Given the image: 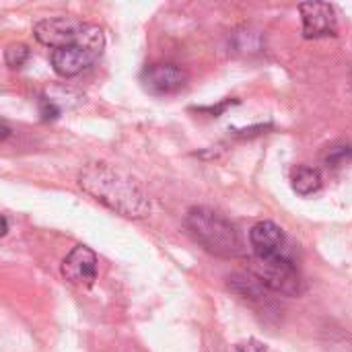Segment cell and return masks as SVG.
<instances>
[{
  "mask_svg": "<svg viewBox=\"0 0 352 352\" xmlns=\"http://www.w3.org/2000/svg\"><path fill=\"white\" fill-rule=\"evenodd\" d=\"M78 186L93 200L126 219H144L151 212V200L138 179L109 163L85 165L78 173Z\"/></svg>",
  "mask_w": 352,
  "mask_h": 352,
  "instance_id": "6da1fadb",
  "label": "cell"
},
{
  "mask_svg": "<svg viewBox=\"0 0 352 352\" xmlns=\"http://www.w3.org/2000/svg\"><path fill=\"white\" fill-rule=\"evenodd\" d=\"M186 227L194 241H198L208 254L227 260L243 256V243L237 229L221 212L206 206H194L186 214Z\"/></svg>",
  "mask_w": 352,
  "mask_h": 352,
  "instance_id": "7a4b0ae2",
  "label": "cell"
},
{
  "mask_svg": "<svg viewBox=\"0 0 352 352\" xmlns=\"http://www.w3.org/2000/svg\"><path fill=\"white\" fill-rule=\"evenodd\" d=\"M103 47H105V37H103L101 27L93 23H85L80 31V39L74 45L52 52L54 72L64 78L76 76L89 70L99 60V56L103 54Z\"/></svg>",
  "mask_w": 352,
  "mask_h": 352,
  "instance_id": "3957f363",
  "label": "cell"
},
{
  "mask_svg": "<svg viewBox=\"0 0 352 352\" xmlns=\"http://www.w3.org/2000/svg\"><path fill=\"white\" fill-rule=\"evenodd\" d=\"M250 272L264 285L266 291L276 293V295L297 297L305 289V283L297 264H293V260L287 258L285 254H276L268 258H254V266Z\"/></svg>",
  "mask_w": 352,
  "mask_h": 352,
  "instance_id": "277c9868",
  "label": "cell"
},
{
  "mask_svg": "<svg viewBox=\"0 0 352 352\" xmlns=\"http://www.w3.org/2000/svg\"><path fill=\"white\" fill-rule=\"evenodd\" d=\"M82 27H85V23L78 21L76 16L62 14V16H52V19H43V21L35 23L33 35L41 45L52 47L56 52V50L74 45L80 39Z\"/></svg>",
  "mask_w": 352,
  "mask_h": 352,
  "instance_id": "5b68a950",
  "label": "cell"
},
{
  "mask_svg": "<svg viewBox=\"0 0 352 352\" xmlns=\"http://www.w3.org/2000/svg\"><path fill=\"white\" fill-rule=\"evenodd\" d=\"M303 21V37L320 39L338 35V19L334 6L328 2H303L299 4Z\"/></svg>",
  "mask_w": 352,
  "mask_h": 352,
  "instance_id": "8992f818",
  "label": "cell"
},
{
  "mask_svg": "<svg viewBox=\"0 0 352 352\" xmlns=\"http://www.w3.org/2000/svg\"><path fill=\"white\" fill-rule=\"evenodd\" d=\"M188 72L177 64H151L142 70L140 82L153 95H171L188 85Z\"/></svg>",
  "mask_w": 352,
  "mask_h": 352,
  "instance_id": "52a82bcc",
  "label": "cell"
},
{
  "mask_svg": "<svg viewBox=\"0 0 352 352\" xmlns=\"http://www.w3.org/2000/svg\"><path fill=\"white\" fill-rule=\"evenodd\" d=\"M97 254L87 245H74L62 262V276L76 287H91L97 280Z\"/></svg>",
  "mask_w": 352,
  "mask_h": 352,
  "instance_id": "ba28073f",
  "label": "cell"
},
{
  "mask_svg": "<svg viewBox=\"0 0 352 352\" xmlns=\"http://www.w3.org/2000/svg\"><path fill=\"white\" fill-rule=\"evenodd\" d=\"M250 243L254 250V258H268L276 254H285V231L272 223V221H262L252 227L250 231Z\"/></svg>",
  "mask_w": 352,
  "mask_h": 352,
  "instance_id": "9c48e42d",
  "label": "cell"
},
{
  "mask_svg": "<svg viewBox=\"0 0 352 352\" xmlns=\"http://www.w3.org/2000/svg\"><path fill=\"white\" fill-rule=\"evenodd\" d=\"M291 184L299 196H311L322 188V173L309 165H299L291 175Z\"/></svg>",
  "mask_w": 352,
  "mask_h": 352,
  "instance_id": "30bf717a",
  "label": "cell"
},
{
  "mask_svg": "<svg viewBox=\"0 0 352 352\" xmlns=\"http://www.w3.org/2000/svg\"><path fill=\"white\" fill-rule=\"evenodd\" d=\"M27 60H29V47L25 43H12L4 50V62L12 70L23 68Z\"/></svg>",
  "mask_w": 352,
  "mask_h": 352,
  "instance_id": "8fae6325",
  "label": "cell"
},
{
  "mask_svg": "<svg viewBox=\"0 0 352 352\" xmlns=\"http://www.w3.org/2000/svg\"><path fill=\"white\" fill-rule=\"evenodd\" d=\"M351 159L352 146H338V148H332V153L328 155V163H332L334 167L344 165V161H351Z\"/></svg>",
  "mask_w": 352,
  "mask_h": 352,
  "instance_id": "7c38bea8",
  "label": "cell"
},
{
  "mask_svg": "<svg viewBox=\"0 0 352 352\" xmlns=\"http://www.w3.org/2000/svg\"><path fill=\"white\" fill-rule=\"evenodd\" d=\"M39 111H41V118L47 122V120H56L60 116V109L56 107V103L47 97H41L39 101Z\"/></svg>",
  "mask_w": 352,
  "mask_h": 352,
  "instance_id": "4fadbf2b",
  "label": "cell"
},
{
  "mask_svg": "<svg viewBox=\"0 0 352 352\" xmlns=\"http://www.w3.org/2000/svg\"><path fill=\"white\" fill-rule=\"evenodd\" d=\"M235 352H266V346H264L260 340L250 338V340H245V342H239Z\"/></svg>",
  "mask_w": 352,
  "mask_h": 352,
  "instance_id": "5bb4252c",
  "label": "cell"
},
{
  "mask_svg": "<svg viewBox=\"0 0 352 352\" xmlns=\"http://www.w3.org/2000/svg\"><path fill=\"white\" fill-rule=\"evenodd\" d=\"M8 136H10V130H8V126H6V124H2V136H0V140L4 142Z\"/></svg>",
  "mask_w": 352,
  "mask_h": 352,
  "instance_id": "9a60e30c",
  "label": "cell"
},
{
  "mask_svg": "<svg viewBox=\"0 0 352 352\" xmlns=\"http://www.w3.org/2000/svg\"><path fill=\"white\" fill-rule=\"evenodd\" d=\"M8 233V219H6V214H2V237Z\"/></svg>",
  "mask_w": 352,
  "mask_h": 352,
  "instance_id": "2e32d148",
  "label": "cell"
}]
</instances>
